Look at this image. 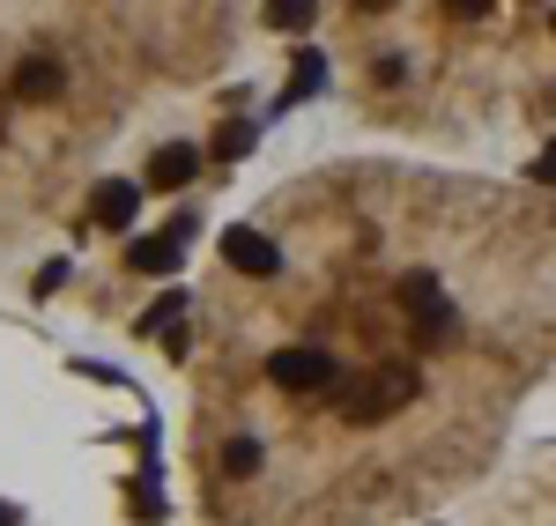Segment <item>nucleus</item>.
Masks as SVG:
<instances>
[{
  "label": "nucleus",
  "mask_w": 556,
  "mask_h": 526,
  "mask_svg": "<svg viewBox=\"0 0 556 526\" xmlns=\"http://www.w3.org/2000/svg\"><path fill=\"white\" fill-rule=\"evenodd\" d=\"M193 171H201V149L172 141V149H156V164H149V185H156V193H178V185H193Z\"/></svg>",
  "instance_id": "7"
},
{
  "label": "nucleus",
  "mask_w": 556,
  "mask_h": 526,
  "mask_svg": "<svg viewBox=\"0 0 556 526\" xmlns=\"http://www.w3.org/2000/svg\"><path fill=\"white\" fill-rule=\"evenodd\" d=\"M534 178H556V141L542 149V164H534Z\"/></svg>",
  "instance_id": "13"
},
{
  "label": "nucleus",
  "mask_w": 556,
  "mask_h": 526,
  "mask_svg": "<svg viewBox=\"0 0 556 526\" xmlns=\"http://www.w3.org/2000/svg\"><path fill=\"white\" fill-rule=\"evenodd\" d=\"M223 475H230V483H253V475H260V445L253 438H230V445H223Z\"/></svg>",
  "instance_id": "9"
},
{
  "label": "nucleus",
  "mask_w": 556,
  "mask_h": 526,
  "mask_svg": "<svg viewBox=\"0 0 556 526\" xmlns=\"http://www.w3.org/2000/svg\"><path fill=\"white\" fill-rule=\"evenodd\" d=\"M253 141H260V133H253V119H230V127L215 133V156H245Z\"/></svg>",
  "instance_id": "10"
},
{
  "label": "nucleus",
  "mask_w": 556,
  "mask_h": 526,
  "mask_svg": "<svg viewBox=\"0 0 556 526\" xmlns=\"http://www.w3.org/2000/svg\"><path fill=\"white\" fill-rule=\"evenodd\" d=\"M186 238H193V216H172V230H156V238H134L127 267H134V274H178V253H186Z\"/></svg>",
  "instance_id": "2"
},
{
  "label": "nucleus",
  "mask_w": 556,
  "mask_h": 526,
  "mask_svg": "<svg viewBox=\"0 0 556 526\" xmlns=\"http://www.w3.org/2000/svg\"><path fill=\"white\" fill-rule=\"evenodd\" d=\"M89 216L104 222V230H127V222L141 216V185H134V178H104V185L89 193Z\"/></svg>",
  "instance_id": "4"
},
{
  "label": "nucleus",
  "mask_w": 556,
  "mask_h": 526,
  "mask_svg": "<svg viewBox=\"0 0 556 526\" xmlns=\"http://www.w3.org/2000/svg\"><path fill=\"white\" fill-rule=\"evenodd\" d=\"M178 311H186V290H172V297H156V305H149V319H141V334H164V326H172Z\"/></svg>",
  "instance_id": "11"
},
{
  "label": "nucleus",
  "mask_w": 556,
  "mask_h": 526,
  "mask_svg": "<svg viewBox=\"0 0 556 526\" xmlns=\"http://www.w3.org/2000/svg\"><path fill=\"white\" fill-rule=\"evenodd\" d=\"M267 23H275V30H304L312 8H304V0H282V8H267Z\"/></svg>",
  "instance_id": "12"
},
{
  "label": "nucleus",
  "mask_w": 556,
  "mask_h": 526,
  "mask_svg": "<svg viewBox=\"0 0 556 526\" xmlns=\"http://www.w3.org/2000/svg\"><path fill=\"white\" fill-rule=\"evenodd\" d=\"M401 305H408V319L424 326V342H438L445 326H453V311H445V290H438V274H401Z\"/></svg>",
  "instance_id": "3"
},
{
  "label": "nucleus",
  "mask_w": 556,
  "mask_h": 526,
  "mask_svg": "<svg viewBox=\"0 0 556 526\" xmlns=\"http://www.w3.org/2000/svg\"><path fill=\"white\" fill-rule=\"evenodd\" d=\"M267 379L282 394H327L334 386V356L327 349H275L267 356Z\"/></svg>",
  "instance_id": "1"
},
{
  "label": "nucleus",
  "mask_w": 556,
  "mask_h": 526,
  "mask_svg": "<svg viewBox=\"0 0 556 526\" xmlns=\"http://www.w3.org/2000/svg\"><path fill=\"white\" fill-rule=\"evenodd\" d=\"M0 526H15V512H8V504H0Z\"/></svg>",
  "instance_id": "14"
},
{
  "label": "nucleus",
  "mask_w": 556,
  "mask_h": 526,
  "mask_svg": "<svg viewBox=\"0 0 556 526\" xmlns=\"http://www.w3.org/2000/svg\"><path fill=\"white\" fill-rule=\"evenodd\" d=\"M549 30H556V15H549Z\"/></svg>",
  "instance_id": "15"
},
{
  "label": "nucleus",
  "mask_w": 556,
  "mask_h": 526,
  "mask_svg": "<svg viewBox=\"0 0 556 526\" xmlns=\"http://www.w3.org/2000/svg\"><path fill=\"white\" fill-rule=\"evenodd\" d=\"M67 89V75H60V60H45V52H30V60H15V97H30V104H52Z\"/></svg>",
  "instance_id": "6"
},
{
  "label": "nucleus",
  "mask_w": 556,
  "mask_h": 526,
  "mask_svg": "<svg viewBox=\"0 0 556 526\" xmlns=\"http://www.w3.org/2000/svg\"><path fill=\"white\" fill-rule=\"evenodd\" d=\"M327 89V60L319 52H298L290 60V82H282V104H304V97H319Z\"/></svg>",
  "instance_id": "8"
},
{
  "label": "nucleus",
  "mask_w": 556,
  "mask_h": 526,
  "mask_svg": "<svg viewBox=\"0 0 556 526\" xmlns=\"http://www.w3.org/2000/svg\"><path fill=\"white\" fill-rule=\"evenodd\" d=\"M223 260L238 267V274H275V267H282V253H275L260 230H223Z\"/></svg>",
  "instance_id": "5"
}]
</instances>
